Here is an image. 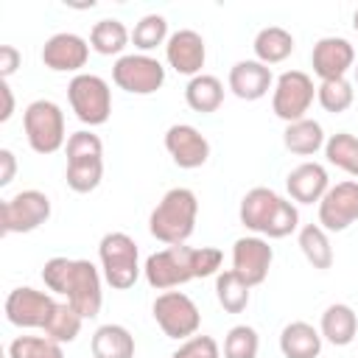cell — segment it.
<instances>
[{
  "mask_svg": "<svg viewBox=\"0 0 358 358\" xmlns=\"http://www.w3.org/2000/svg\"><path fill=\"white\" fill-rule=\"evenodd\" d=\"M185 103L193 112H201V115L215 112L224 103V84H221V78L210 76V73L193 76L187 81V87H185Z\"/></svg>",
  "mask_w": 358,
  "mask_h": 358,
  "instance_id": "27",
  "label": "cell"
},
{
  "mask_svg": "<svg viewBox=\"0 0 358 358\" xmlns=\"http://www.w3.org/2000/svg\"><path fill=\"white\" fill-rule=\"evenodd\" d=\"M151 313H154V322L159 324V330L176 341H187L201 327L199 305L182 291H162L154 299Z\"/></svg>",
  "mask_w": 358,
  "mask_h": 358,
  "instance_id": "8",
  "label": "cell"
},
{
  "mask_svg": "<svg viewBox=\"0 0 358 358\" xmlns=\"http://www.w3.org/2000/svg\"><path fill=\"white\" fill-rule=\"evenodd\" d=\"M274 260V249L263 235H243L232 243V271L246 280L252 288L266 282Z\"/></svg>",
  "mask_w": 358,
  "mask_h": 358,
  "instance_id": "15",
  "label": "cell"
},
{
  "mask_svg": "<svg viewBox=\"0 0 358 358\" xmlns=\"http://www.w3.org/2000/svg\"><path fill=\"white\" fill-rule=\"evenodd\" d=\"M0 165H3V171H0V187H6V185L14 182V173H17V157H14L11 148H0Z\"/></svg>",
  "mask_w": 358,
  "mask_h": 358,
  "instance_id": "40",
  "label": "cell"
},
{
  "mask_svg": "<svg viewBox=\"0 0 358 358\" xmlns=\"http://www.w3.org/2000/svg\"><path fill=\"white\" fill-rule=\"evenodd\" d=\"M310 67L322 81L347 78V70L355 67V48L344 36H322L310 50Z\"/></svg>",
  "mask_w": 358,
  "mask_h": 358,
  "instance_id": "19",
  "label": "cell"
},
{
  "mask_svg": "<svg viewBox=\"0 0 358 358\" xmlns=\"http://www.w3.org/2000/svg\"><path fill=\"white\" fill-rule=\"evenodd\" d=\"M352 28H355V34H358V8H355V14H352Z\"/></svg>",
  "mask_w": 358,
  "mask_h": 358,
  "instance_id": "42",
  "label": "cell"
},
{
  "mask_svg": "<svg viewBox=\"0 0 358 358\" xmlns=\"http://www.w3.org/2000/svg\"><path fill=\"white\" fill-rule=\"evenodd\" d=\"M8 358H64V350L48 336H17L8 344Z\"/></svg>",
  "mask_w": 358,
  "mask_h": 358,
  "instance_id": "35",
  "label": "cell"
},
{
  "mask_svg": "<svg viewBox=\"0 0 358 358\" xmlns=\"http://www.w3.org/2000/svg\"><path fill=\"white\" fill-rule=\"evenodd\" d=\"M90 42L73 31H62L53 34L45 45H42V64L53 73H81V67L90 59Z\"/></svg>",
  "mask_w": 358,
  "mask_h": 358,
  "instance_id": "17",
  "label": "cell"
},
{
  "mask_svg": "<svg viewBox=\"0 0 358 358\" xmlns=\"http://www.w3.org/2000/svg\"><path fill=\"white\" fill-rule=\"evenodd\" d=\"M215 299L227 313H243L252 299V285L241 280L232 268L215 274Z\"/></svg>",
  "mask_w": 358,
  "mask_h": 358,
  "instance_id": "29",
  "label": "cell"
},
{
  "mask_svg": "<svg viewBox=\"0 0 358 358\" xmlns=\"http://www.w3.org/2000/svg\"><path fill=\"white\" fill-rule=\"evenodd\" d=\"M322 333L308 322H288L280 330V352L285 358H319Z\"/></svg>",
  "mask_w": 358,
  "mask_h": 358,
  "instance_id": "23",
  "label": "cell"
},
{
  "mask_svg": "<svg viewBox=\"0 0 358 358\" xmlns=\"http://www.w3.org/2000/svg\"><path fill=\"white\" fill-rule=\"evenodd\" d=\"M168 20L162 14H145L137 20L134 31H131V42L137 48V53H151L159 45L168 42Z\"/></svg>",
  "mask_w": 358,
  "mask_h": 358,
  "instance_id": "33",
  "label": "cell"
},
{
  "mask_svg": "<svg viewBox=\"0 0 358 358\" xmlns=\"http://www.w3.org/2000/svg\"><path fill=\"white\" fill-rule=\"evenodd\" d=\"M319 333L333 347L352 344L358 338V316H355V310L350 305H344V302L327 305L324 313H322V322H319Z\"/></svg>",
  "mask_w": 358,
  "mask_h": 358,
  "instance_id": "22",
  "label": "cell"
},
{
  "mask_svg": "<svg viewBox=\"0 0 358 358\" xmlns=\"http://www.w3.org/2000/svg\"><path fill=\"white\" fill-rule=\"evenodd\" d=\"M81 324H84V316H81L73 305H67V302H56V308H53L50 319L45 322L42 333H45L50 341H56V344H70V341L78 338Z\"/></svg>",
  "mask_w": 358,
  "mask_h": 358,
  "instance_id": "31",
  "label": "cell"
},
{
  "mask_svg": "<svg viewBox=\"0 0 358 358\" xmlns=\"http://www.w3.org/2000/svg\"><path fill=\"white\" fill-rule=\"evenodd\" d=\"M67 101L84 126H103L112 115V90L95 73H78L67 84Z\"/></svg>",
  "mask_w": 358,
  "mask_h": 358,
  "instance_id": "7",
  "label": "cell"
},
{
  "mask_svg": "<svg viewBox=\"0 0 358 358\" xmlns=\"http://www.w3.org/2000/svg\"><path fill=\"white\" fill-rule=\"evenodd\" d=\"M285 190L291 201L296 204H319L322 196L330 190V176L327 168L319 162H302L285 176Z\"/></svg>",
  "mask_w": 358,
  "mask_h": 358,
  "instance_id": "21",
  "label": "cell"
},
{
  "mask_svg": "<svg viewBox=\"0 0 358 358\" xmlns=\"http://www.w3.org/2000/svg\"><path fill=\"white\" fill-rule=\"evenodd\" d=\"M22 129H25V140L31 145L34 154H56L67 134H64V112L56 101L50 98H36L25 106L22 112Z\"/></svg>",
  "mask_w": 358,
  "mask_h": 358,
  "instance_id": "6",
  "label": "cell"
},
{
  "mask_svg": "<svg viewBox=\"0 0 358 358\" xmlns=\"http://www.w3.org/2000/svg\"><path fill=\"white\" fill-rule=\"evenodd\" d=\"M168 358H221V347L213 336H190L187 341H182Z\"/></svg>",
  "mask_w": 358,
  "mask_h": 358,
  "instance_id": "37",
  "label": "cell"
},
{
  "mask_svg": "<svg viewBox=\"0 0 358 358\" xmlns=\"http://www.w3.org/2000/svg\"><path fill=\"white\" fill-rule=\"evenodd\" d=\"M352 70H355V84H358V64H355V67H352Z\"/></svg>",
  "mask_w": 358,
  "mask_h": 358,
  "instance_id": "43",
  "label": "cell"
},
{
  "mask_svg": "<svg viewBox=\"0 0 358 358\" xmlns=\"http://www.w3.org/2000/svg\"><path fill=\"white\" fill-rule=\"evenodd\" d=\"M0 95H3V112H0V120L6 123V120H11V115H14V92H11L8 81H0Z\"/></svg>",
  "mask_w": 358,
  "mask_h": 358,
  "instance_id": "41",
  "label": "cell"
},
{
  "mask_svg": "<svg viewBox=\"0 0 358 358\" xmlns=\"http://www.w3.org/2000/svg\"><path fill=\"white\" fill-rule=\"evenodd\" d=\"M324 157L330 165L358 179V137L350 131H336L324 143Z\"/></svg>",
  "mask_w": 358,
  "mask_h": 358,
  "instance_id": "32",
  "label": "cell"
},
{
  "mask_svg": "<svg viewBox=\"0 0 358 358\" xmlns=\"http://www.w3.org/2000/svg\"><path fill=\"white\" fill-rule=\"evenodd\" d=\"M252 50H255V59L263 62L266 67L280 64L294 53V36H291V31H285L280 25H266V28L257 31V36L252 42Z\"/></svg>",
  "mask_w": 358,
  "mask_h": 358,
  "instance_id": "26",
  "label": "cell"
},
{
  "mask_svg": "<svg viewBox=\"0 0 358 358\" xmlns=\"http://www.w3.org/2000/svg\"><path fill=\"white\" fill-rule=\"evenodd\" d=\"M112 81L129 95H154L165 84V67L151 53H126L112 64Z\"/></svg>",
  "mask_w": 358,
  "mask_h": 358,
  "instance_id": "11",
  "label": "cell"
},
{
  "mask_svg": "<svg viewBox=\"0 0 358 358\" xmlns=\"http://www.w3.org/2000/svg\"><path fill=\"white\" fill-rule=\"evenodd\" d=\"M42 282L50 294H59L73 305L84 319H95L103 305V274L92 260H73V257H50L42 266Z\"/></svg>",
  "mask_w": 358,
  "mask_h": 358,
  "instance_id": "1",
  "label": "cell"
},
{
  "mask_svg": "<svg viewBox=\"0 0 358 358\" xmlns=\"http://www.w3.org/2000/svg\"><path fill=\"white\" fill-rule=\"evenodd\" d=\"M165 151L176 168L193 171L210 159V140L190 123H173L165 131Z\"/></svg>",
  "mask_w": 358,
  "mask_h": 358,
  "instance_id": "16",
  "label": "cell"
},
{
  "mask_svg": "<svg viewBox=\"0 0 358 358\" xmlns=\"http://www.w3.org/2000/svg\"><path fill=\"white\" fill-rule=\"evenodd\" d=\"M296 243H299L305 260H308L313 268L327 271V268L333 266V246H330L327 232H324L319 224H305V227H299Z\"/></svg>",
  "mask_w": 358,
  "mask_h": 358,
  "instance_id": "30",
  "label": "cell"
},
{
  "mask_svg": "<svg viewBox=\"0 0 358 358\" xmlns=\"http://www.w3.org/2000/svg\"><path fill=\"white\" fill-rule=\"evenodd\" d=\"M358 221V182L344 179L330 185L319 201V227L324 232H344Z\"/></svg>",
  "mask_w": 358,
  "mask_h": 358,
  "instance_id": "14",
  "label": "cell"
},
{
  "mask_svg": "<svg viewBox=\"0 0 358 358\" xmlns=\"http://www.w3.org/2000/svg\"><path fill=\"white\" fill-rule=\"evenodd\" d=\"M227 87L241 101H260L263 95H268V90H274V76H271V67H266L263 62L243 59L229 67Z\"/></svg>",
  "mask_w": 358,
  "mask_h": 358,
  "instance_id": "20",
  "label": "cell"
},
{
  "mask_svg": "<svg viewBox=\"0 0 358 358\" xmlns=\"http://www.w3.org/2000/svg\"><path fill=\"white\" fill-rule=\"evenodd\" d=\"M190 249L193 246H168V249L148 255L143 263L145 282L157 291H171V288H179V285L196 280L193 266H190Z\"/></svg>",
  "mask_w": 358,
  "mask_h": 358,
  "instance_id": "12",
  "label": "cell"
},
{
  "mask_svg": "<svg viewBox=\"0 0 358 358\" xmlns=\"http://www.w3.org/2000/svg\"><path fill=\"white\" fill-rule=\"evenodd\" d=\"M241 224L266 238H288L294 229H299V210L294 201L282 199L271 187H252L238 207Z\"/></svg>",
  "mask_w": 358,
  "mask_h": 358,
  "instance_id": "2",
  "label": "cell"
},
{
  "mask_svg": "<svg viewBox=\"0 0 358 358\" xmlns=\"http://www.w3.org/2000/svg\"><path fill=\"white\" fill-rule=\"evenodd\" d=\"M50 199L42 190H20L11 199L3 201L0 207V229L6 235H22V232H34L39 229L48 218H50Z\"/></svg>",
  "mask_w": 358,
  "mask_h": 358,
  "instance_id": "10",
  "label": "cell"
},
{
  "mask_svg": "<svg viewBox=\"0 0 358 358\" xmlns=\"http://www.w3.org/2000/svg\"><path fill=\"white\" fill-rule=\"evenodd\" d=\"M131 42V34L129 28L115 20V17H106V20H98L90 31V48L98 53V56H117L126 50V45Z\"/></svg>",
  "mask_w": 358,
  "mask_h": 358,
  "instance_id": "28",
  "label": "cell"
},
{
  "mask_svg": "<svg viewBox=\"0 0 358 358\" xmlns=\"http://www.w3.org/2000/svg\"><path fill=\"white\" fill-rule=\"evenodd\" d=\"M165 62L179 76H201V67L207 62V45L204 36L193 28H179L165 42Z\"/></svg>",
  "mask_w": 358,
  "mask_h": 358,
  "instance_id": "18",
  "label": "cell"
},
{
  "mask_svg": "<svg viewBox=\"0 0 358 358\" xmlns=\"http://www.w3.org/2000/svg\"><path fill=\"white\" fill-rule=\"evenodd\" d=\"M327 137H324V129L319 120L313 117H302V120H294V123H285V131H282V145L296 154V157H310L316 154L319 148H324Z\"/></svg>",
  "mask_w": 358,
  "mask_h": 358,
  "instance_id": "24",
  "label": "cell"
},
{
  "mask_svg": "<svg viewBox=\"0 0 358 358\" xmlns=\"http://www.w3.org/2000/svg\"><path fill=\"white\" fill-rule=\"evenodd\" d=\"M316 98V87H313V78L302 70H285L274 78V90H271V112L285 120V123H294V120H302L308 117V109Z\"/></svg>",
  "mask_w": 358,
  "mask_h": 358,
  "instance_id": "9",
  "label": "cell"
},
{
  "mask_svg": "<svg viewBox=\"0 0 358 358\" xmlns=\"http://www.w3.org/2000/svg\"><path fill=\"white\" fill-rule=\"evenodd\" d=\"M92 358H134V336L123 324H101L90 341Z\"/></svg>",
  "mask_w": 358,
  "mask_h": 358,
  "instance_id": "25",
  "label": "cell"
},
{
  "mask_svg": "<svg viewBox=\"0 0 358 358\" xmlns=\"http://www.w3.org/2000/svg\"><path fill=\"white\" fill-rule=\"evenodd\" d=\"M260 350V336L249 324H235L229 327L224 338V358H257Z\"/></svg>",
  "mask_w": 358,
  "mask_h": 358,
  "instance_id": "36",
  "label": "cell"
},
{
  "mask_svg": "<svg viewBox=\"0 0 358 358\" xmlns=\"http://www.w3.org/2000/svg\"><path fill=\"white\" fill-rule=\"evenodd\" d=\"M103 179V143L98 134L81 129L67 137L64 182L73 193H92Z\"/></svg>",
  "mask_w": 358,
  "mask_h": 358,
  "instance_id": "4",
  "label": "cell"
},
{
  "mask_svg": "<svg viewBox=\"0 0 358 358\" xmlns=\"http://www.w3.org/2000/svg\"><path fill=\"white\" fill-rule=\"evenodd\" d=\"M221 260H224V255H221V249H215V246L190 249V266H193V277H196V280H204V277L218 274Z\"/></svg>",
  "mask_w": 358,
  "mask_h": 358,
  "instance_id": "38",
  "label": "cell"
},
{
  "mask_svg": "<svg viewBox=\"0 0 358 358\" xmlns=\"http://www.w3.org/2000/svg\"><path fill=\"white\" fill-rule=\"evenodd\" d=\"M199 218V199L190 187H171L148 215V232L165 246H185Z\"/></svg>",
  "mask_w": 358,
  "mask_h": 358,
  "instance_id": "3",
  "label": "cell"
},
{
  "mask_svg": "<svg viewBox=\"0 0 358 358\" xmlns=\"http://www.w3.org/2000/svg\"><path fill=\"white\" fill-rule=\"evenodd\" d=\"M98 260H101L103 280L115 291H129L143 271L137 243L126 232H106L98 243Z\"/></svg>",
  "mask_w": 358,
  "mask_h": 358,
  "instance_id": "5",
  "label": "cell"
},
{
  "mask_svg": "<svg viewBox=\"0 0 358 358\" xmlns=\"http://www.w3.org/2000/svg\"><path fill=\"white\" fill-rule=\"evenodd\" d=\"M316 101L324 112L330 115H341L352 106L355 101V90L347 78H330V81H319L316 87Z\"/></svg>",
  "mask_w": 358,
  "mask_h": 358,
  "instance_id": "34",
  "label": "cell"
},
{
  "mask_svg": "<svg viewBox=\"0 0 358 358\" xmlns=\"http://www.w3.org/2000/svg\"><path fill=\"white\" fill-rule=\"evenodd\" d=\"M20 64H22V53L14 45H0V78L8 81Z\"/></svg>",
  "mask_w": 358,
  "mask_h": 358,
  "instance_id": "39",
  "label": "cell"
},
{
  "mask_svg": "<svg viewBox=\"0 0 358 358\" xmlns=\"http://www.w3.org/2000/svg\"><path fill=\"white\" fill-rule=\"evenodd\" d=\"M53 308H56L53 294L31 285H20L6 296V319L20 330H42Z\"/></svg>",
  "mask_w": 358,
  "mask_h": 358,
  "instance_id": "13",
  "label": "cell"
}]
</instances>
